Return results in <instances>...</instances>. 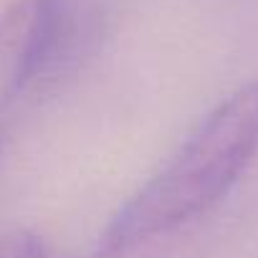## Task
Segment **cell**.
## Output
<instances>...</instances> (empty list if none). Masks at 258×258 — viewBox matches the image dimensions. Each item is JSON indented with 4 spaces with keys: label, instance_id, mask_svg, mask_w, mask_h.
I'll use <instances>...</instances> for the list:
<instances>
[{
    "label": "cell",
    "instance_id": "1",
    "mask_svg": "<svg viewBox=\"0 0 258 258\" xmlns=\"http://www.w3.org/2000/svg\"><path fill=\"white\" fill-rule=\"evenodd\" d=\"M258 152V81L225 96L132 198L109 218L96 258H119L220 203Z\"/></svg>",
    "mask_w": 258,
    "mask_h": 258
},
{
    "label": "cell",
    "instance_id": "2",
    "mask_svg": "<svg viewBox=\"0 0 258 258\" xmlns=\"http://www.w3.org/2000/svg\"><path fill=\"white\" fill-rule=\"evenodd\" d=\"M66 26V0H13L0 13V116L43 71Z\"/></svg>",
    "mask_w": 258,
    "mask_h": 258
},
{
    "label": "cell",
    "instance_id": "3",
    "mask_svg": "<svg viewBox=\"0 0 258 258\" xmlns=\"http://www.w3.org/2000/svg\"><path fill=\"white\" fill-rule=\"evenodd\" d=\"M0 258H48V248L38 233L13 228L0 235Z\"/></svg>",
    "mask_w": 258,
    "mask_h": 258
},
{
    "label": "cell",
    "instance_id": "4",
    "mask_svg": "<svg viewBox=\"0 0 258 258\" xmlns=\"http://www.w3.org/2000/svg\"><path fill=\"white\" fill-rule=\"evenodd\" d=\"M0 150H3V137H0Z\"/></svg>",
    "mask_w": 258,
    "mask_h": 258
}]
</instances>
